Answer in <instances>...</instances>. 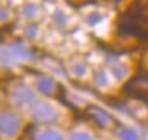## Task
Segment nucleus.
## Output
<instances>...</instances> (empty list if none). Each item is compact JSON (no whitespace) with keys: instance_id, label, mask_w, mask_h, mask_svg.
I'll return each instance as SVG.
<instances>
[{"instance_id":"1","label":"nucleus","mask_w":148,"mask_h":140,"mask_svg":"<svg viewBox=\"0 0 148 140\" xmlns=\"http://www.w3.org/2000/svg\"><path fill=\"white\" fill-rule=\"evenodd\" d=\"M21 129V119L14 111H2L0 113V135L13 139Z\"/></svg>"},{"instance_id":"2","label":"nucleus","mask_w":148,"mask_h":140,"mask_svg":"<svg viewBox=\"0 0 148 140\" xmlns=\"http://www.w3.org/2000/svg\"><path fill=\"white\" fill-rule=\"evenodd\" d=\"M32 116L35 121L45 124L54 123L58 119V113H56L53 105L46 104V102H37V100L32 104Z\"/></svg>"},{"instance_id":"3","label":"nucleus","mask_w":148,"mask_h":140,"mask_svg":"<svg viewBox=\"0 0 148 140\" xmlns=\"http://www.w3.org/2000/svg\"><path fill=\"white\" fill-rule=\"evenodd\" d=\"M11 100H13V104L19 105V107H26V105H32L35 102V94L29 86L19 84L11 92Z\"/></svg>"},{"instance_id":"4","label":"nucleus","mask_w":148,"mask_h":140,"mask_svg":"<svg viewBox=\"0 0 148 140\" xmlns=\"http://www.w3.org/2000/svg\"><path fill=\"white\" fill-rule=\"evenodd\" d=\"M7 53L10 54L11 60H13V59H16V60H26V59H30V57H32V51H30L29 48H26L23 43H19V41L11 43L10 46H8Z\"/></svg>"},{"instance_id":"5","label":"nucleus","mask_w":148,"mask_h":140,"mask_svg":"<svg viewBox=\"0 0 148 140\" xmlns=\"http://www.w3.org/2000/svg\"><path fill=\"white\" fill-rule=\"evenodd\" d=\"M37 88H38L40 92L49 95V94L54 92L56 83H54V80H53L51 76H48V75H38L37 76Z\"/></svg>"},{"instance_id":"6","label":"nucleus","mask_w":148,"mask_h":140,"mask_svg":"<svg viewBox=\"0 0 148 140\" xmlns=\"http://www.w3.org/2000/svg\"><path fill=\"white\" fill-rule=\"evenodd\" d=\"M89 111H91V116H92V119L97 123V126H99V127H107L110 123H112V116H110L107 111H103L102 108L92 107Z\"/></svg>"},{"instance_id":"7","label":"nucleus","mask_w":148,"mask_h":140,"mask_svg":"<svg viewBox=\"0 0 148 140\" xmlns=\"http://www.w3.org/2000/svg\"><path fill=\"white\" fill-rule=\"evenodd\" d=\"M118 135L121 140H138V134L135 132L132 127H127V126H123L118 129Z\"/></svg>"},{"instance_id":"8","label":"nucleus","mask_w":148,"mask_h":140,"mask_svg":"<svg viewBox=\"0 0 148 140\" xmlns=\"http://www.w3.org/2000/svg\"><path fill=\"white\" fill-rule=\"evenodd\" d=\"M37 140H64V139H62V135L59 132H56V130L46 129V130H43V132L38 134Z\"/></svg>"},{"instance_id":"9","label":"nucleus","mask_w":148,"mask_h":140,"mask_svg":"<svg viewBox=\"0 0 148 140\" xmlns=\"http://www.w3.org/2000/svg\"><path fill=\"white\" fill-rule=\"evenodd\" d=\"M37 13H38V6H37V5L27 3V5L24 6V14H26L27 18H35Z\"/></svg>"},{"instance_id":"10","label":"nucleus","mask_w":148,"mask_h":140,"mask_svg":"<svg viewBox=\"0 0 148 140\" xmlns=\"http://www.w3.org/2000/svg\"><path fill=\"white\" fill-rule=\"evenodd\" d=\"M69 140H94V139L86 132H72Z\"/></svg>"},{"instance_id":"11","label":"nucleus","mask_w":148,"mask_h":140,"mask_svg":"<svg viewBox=\"0 0 148 140\" xmlns=\"http://www.w3.org/2000/svg\"><path fill=\"white\" fill-rule=\"evenodd\" d=\"M54 21L58 22L59 25H64L65 24V14L62 11H56V14H54Z\"/></svg>"},{"instance_id":"12","label":"nucleus","mask_w":148,"mask_h":140,"mask_svg":"<svg viewBox=\"0 0 148 140\" xmlns=\"http://www.w3.org/2000/svg\"><path fill=\"white\" fill-rule=\"evenodd\" d=\"M26 34H27V37H29V38H34L37 35V25L35 24H30L29 27L26 29Z\"/></svg>"},{"instance_id":"13","label":"nucleus","mask_w":148,"mask_h":140,"mask_svg":"<svg viewBox=\"0 0 148 140\" xmlns=\"http://www.w3.org/2000/svg\"><path fill=\"white\" fill-rule=\"evenodd\" d=\"M96 80H97V83H99V84H105V83H107L103 73H97V75H96Z\"/></svg>"},{"instance_id":"14","label":"nucleus","mask_w":148,"mask_h":140,"mask_svg":"<svg viewBox=\"0 0 148 140\" xmlns=\"http://www.w3.org/2000/svg\"><path fill=\"white\" fill-rule=\"evenodd\" d=\"M100 19H102V18H100V16H91V19H89V22H91V24H94V22H97V21H100Z\"/></svg>"}]
</instances>
